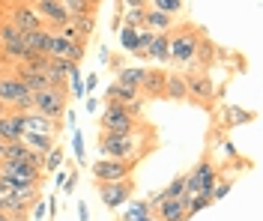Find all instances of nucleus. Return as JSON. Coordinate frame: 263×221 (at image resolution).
<instances>
[{"mask_svg":"<svg viewBox=\"0 0 263 221\" xmlns=\"http://www.w3.org/2000/svg\"><path fill=\"white\" fill-rule=\"evenodd\" d=\"M75 209H78V221H90V206L84 204V200H78Z\"/></svg>","mask_w":263,"mask_h":221,"instance_id":"obj_46","label":"nucleus"},{"mask_svg":"<svg viewBox=\"0 0 263 221\" xmlns=\"http://www.w3.org/2000/svg\"><path fill=\"white\" fill-rule=\"evenodd\" d=\"M182 81H185V93H189V102L192 105H210L215 96H218L215 81L210 78V72H200V69L182 72Z\"/></svg>","mask_w":263,"mask_h":221,"instance_id":"obj_8","label":"nucleus"},{"mask_svg":"<svg viewBox=\"0 0 263 221\" xmlns=\"http://www.w3.org/2000/svg\"><path fill=\"white\" fill-rule=\"evenodd\" d=\"M108 57H111V51L102 45V48H99V63H102V66H108Z\"/></svg>","mask_w":263,"mask_h":221,"instance_id":"obj_48","label":"nucleus"},{"mask_svg":"<svg viewBox=\"0 0 263 221\" xmlns=\"http://www.w3.org/2000/svg\"><path fill=\"white\" fill-rule=\"evenodd\" d=\"M33 9H36V15L42 18V24H45V30H60L63 24H69L72 18H69V12H66V6L60 3V0H27Z\"/></svg>","mask_w":263,"mask_h":221,"instance_id":"obj_10","label":"nucleus"},{"mask_svg":"<svg viewBox=\"0 0 263 221\" xmlns=\"http://www.w3.org/2000/svg\"><path fill=\"white\" fill-rule=\"evenodd\" d=\"M21 144H24L27 150H36V153H48V150H54V147H57V137L24 132V135H21Z\"/></svg>","mask_w":263,"mask_h":221,"instance_id":"obj_24","label":"nucleus"},{"mask_svg":"<svg viewBox=\"0 0 263 221\" xmlns=\"http://www.w3.org/2000/svg\"><path fill=\"white\" fill-rule=\"evenodd\" d=\"M135 99H141V90L129 84H120V81H111L105 87V105H129Z\"/></svg>","mask_w":263,"mask_h":221,"instance_id":"obj_19","label":"nucleus"},{"mask_svg":"<svg viewBox=\"0 0 263 221\" xmlns=\"http://www.w3.org/2000/svg\"><path fill=\"white\" fill-rule=\"evenodd\" d=\"M84 111H87V114H96L99 111V99L96 96H84Z\"/></svg>","mask_w":263,"mask_h":221,"instance_id":"obj_45","label":"nucleus"},{"mask_svg":"<svg viewBox=\"0 0 263 221\" xmlns=\"http://www.w3.org/2000/svg\"><path fill=\"white\" fill-rule=\"evenodd\" d=\"M12 221H27V218H12Z\"/></svg>","mask_w":263,"mask_h":221,"instance_id":"obj_53","label":"nucleus"},{"mask_svg":"<svg viewBox=\"0 0 263 221\" xmlns=\"http://www.w3.org/2000/svg\"><path fill=\"white\" fill-rule=\"evenodd\" d=\"M99 87V72H90V75H84V93L87 96H93Z\"/></svg>","mask_w":263,"mask_h":221,"instance_id":"obj_42","label":"nucleus"},{"mask_svg":"<svg viewBox=\"0 0 263 221\" xmlns=\"http://www.w3.org/2000/svg\"><path fill=\"white\" fill-rule=\"evenodd\" d=\"M78 168H69V176H66V183H63V194L66 197H72L75 194V188H78Z\"/></svg>","mask_w":263,"mask_h":221,"instance_id":"obj_39","label":"nucleus"},{"mask_svg":"<svg viewBox=\"0 0 263 221\" xmlns=\"http://www.w3.org/2000/svg\"><path fill=\"white\" fill-rule=\"evenodd\" d=\"M39 194H42V186H15L12 191H9V200L24 204V206H33Z\"/></svg>","mask_w":263,"mask_h":221,"instance_id":"obj_27","label":"nucleus"},{"mask_svg":"<svg viewBox=\"0 0 263 221\" xmlns=\"http://www.w3.org/2000/svg\"><path fill=\"white\" fill-rule=\"evenodd\" d=\"M24 132H33V135H51L57 137L63 132V119H51V117H42V114H24Z\"/></svg>","mask_w":263,"mask_h":221,"instance_id":"obj_14","label":"nucleus"},{"mask_svg":"<svg viewBox=\"0 0 263 221\" xmlns=\"http://www.w3.org/2000/svg\"><path fill=\"white\" fill-rule=\"evenodd\" d=\"M144 54H147V63L164 69L171 63V33H153V39H149V45Z\"/></svg>","mask_w":263,"mask_h":221,"instance_id":"obj_15","label":"nucleus"},{"mask_svg":"<svg viewBox=\"0 0 263 221\" xmlns=\"http://www.w3.org/2000/svg\"><path fill=\"white\" fill-rule=\"evenodd\" d=\"M72 153H75V165L87 168V150H84V132L75 126L72 129Z\"/></svg>","mask_w":263,"mask_h":221,"instance_id":"obj_32","label":"nucleus"},{"mask_svg":"<svg viewBox=\"0 0 263 221\" xmlns=\"http://www.w3.org/2000/svg\"><path fill=\"white\" fill-rule=\"evenodd\" d=\"M27 96H33V93L12 72H0V102L6 105V111H9V105H15L18 99H27Z\"/></svg>","mask_w":263,"mask_h":221,"instance_id":"obj_13","label":"nucleus"},{"mask_svg":"<svg viewBox=\"0 0 263 221\" xmlns=\"http://www.w3.org/2000/svg\"><path fill=\"white\" fill-rule=\"evenodd\" d=\"M72 24H75V30H78L84 39H90L93 30H96V15H75L72 18Z\"/></svg>","mask_w":263,"mask_h":221,"instance_id":"obj_36","label":"nucleus"},{"mask_svg":"<svg viewBox=\"0 0 263 221\" xmlns=\"http://www.w3.org/2000/svg\"><path fill=\"white\" fill-rule=\"evenodd\" d=\"M6 21L15 24L21 33H24V30H45L42 18L36 15V9H33L27 0H15V3H9V18H6Z\"/></svg>","mask_w":263,"mask_h":221,"instance_id":"obj_11","label":"nucleus"},{"mask_svg":"<svg viewBox=\"0 0 263 221\" xmlns=\"http://www.w3.org/2000/svg\"><path fill=\"white\" fill-rule=\"evenodd\" d=\"M63 165H66V150L60 147V144H57L54 150H48V153H45V165H42V173H45V176H51L54 170H60Z\"/></svg>","mask_w":263,"mask_h":221,"instance_id":"obj_28","label":"nucleus"},{"mask_svg":"<svg viewBox=\"0 0 263 221\" xmlns=\"http://www.w3.org/2000/svg\"><path fill=\"white\" fill-rule=\"evenodd\" d=\"M48 221H57V197H48Z\"/></svg>","mask_w":263,"mask_h":221,"instance_id":"obj_47","label":"nucleus"},{"mask_svg":"<svg viewBox=\"0 0 263 221\" xmlns=\"http://www.w3.org/2000/svg\"><path fill=\"white\" fill-rule=\"evenodd\" d=\"M135 36H138V27H126V24H123V27H120V30H117V42H120V51L123 54H135Z\"/></svg>","mask_w":263,"mask_h":221,"instance_id":"obj_30","label":"nucleus"},{"mask_svg":"<svg viewBox=\"0 0 263 221\" xmlns=\"http://www.w3.org/2000/svg\"><path fill=\"white\" fill-rule=\"evenodd\" d=\"M218 173H221V168L215 165L213 155H203L200 162H197L195 168L185 173V188H182V200L189 204L192 197H197V194H203V197H210V191H213L215 179H218Z\"/></svg>","mask_w":263,"mask_h":221,"instance_id":"obj_3","label":"nucleus"},{"mask_svg":"<svg viewBox=\"0 0 263 221\" xmlns=\"http://www.w3.org/2000/svg\"><path fill=\"white\" fill-rule=\"evenodd\" d=\"M30 168L42 170V165H45V153H36V150H27V158H24Z\"/></svg>","mask_w":263,"mask_h":221,"instance_id":"obj_41","label":"nucleus"},{"mask_svg":"<svg viewBox=\"0 0 263 221\" xmlns=\"http://www.w3.org/2000/svg\"><path fill=\"white\" fill-rule=\"evenodd\" d=\"M164 99H171V102H189L182 72H177V69H167V75H164Z\"/></svg>","mask_w":263,"mask_h":221,"instance_id":"obj_20","label":"nucleus"},{"mask_svg":"<svg viewBox=\"0 0 263 221\" xmlns=\"http://www.w3.org/2000/svg\"><path fill=\"white\" fill-rule=\"evenodd\" d=\"M87 3H90V6H99V3H102V0H87Z\"/></svg>","mask_w":263,"mask_h":221,"instance_id":"obj_52","label":"nucleus"},{"mask_svg":"<svg viewBox=\"0 0 263 221\" xmlns=\"http://www.w3.org/2000/svg\"><path fill=\"white\" fill-rule=\"evenodd\" d=\"M144 27H147L149 33H171V30L177 27V18L164 15V12H156V9H149V6H147V18H144Z\"/></svg>","mask_w":263,"mask_h":221,"instance_id":"obj_23","label":"nucleus"},{"mask_svg":"<svg viewBox=\"0 0 263 221\" xmlns=\"http://www.w3.org/2000/svg\"><path fill=\"white\" fill-rule=\"evenodd\" d=\"M3 114H6V105L0 102V117H3Z\"/></svg>","mask_w":263,"mask_h":221,"instance_id":"obj_51","label":"nucleus"},{"mask_svg":"<svg viewBox=\"0 0 263 221\" xmlns=\"http://www.w3.org/2000/svg\"><path fill=\"white\" fill-rule=\"evenodd\" d=\"M182 188H185V173L174 176V179H171L164 188H159V197H162V204H164V200H174V197H182Z\"/></svg>","mask_w":263,"mask_h":221,"instance_id":"obj_29","label":"nucleus"},{"mask_svg":"<svg viewBox=\"0 0 263 221\" xmlns=\"http://www.w3.org/2000/svg\"><path fill=\"white\" fill-rule=\"evenodd\" d=\"M69 90H57V87H45L39 93H33V111L51 119H63V114L69 111Z\"/></svg>","mask_w":263,"mask_h":221,"instance_id":"obj_5","label":"nucleus"},{"mask_svg":"<svg viewBox=\"0 0 263 221\" xmlns=\"http://www.w3.org/2000/svg\"><path fill=\"white\" fill-rule=\"evenodd\" d=\"M138 165L132 162H120V158H105L99 155L90 162V173H93V186H102V183H120V179H129L135 173Z\"/></svg>","mask_w":263,"mask_h":221,"instance_id":"obj_6","label":"nucleus"},{"mask_svg":"<svg viewBox=\"0 0 263 221\" xmlns=\"http://www.w3.org/2000/svg\"><path fill=\"white\" fill-rule=\"evenodd\" d=\"M120 27H123V21H120V15H117V12H114V18H111V30H114V33H117Z\"/></svg>","mask_w":263,"mask_h":221,"instance_id":"obj_49","label":"nucleus"},{"mask_svg":"<svg viewBox=\"0 0 263 221\" xmlns=\"http://www.w3.org/2000/svg\"><path fill=\"white\" fill-rule=\"evenodd\" d=\"M153 218L156 221H185V200L174 197V200H164L153 209Z\"/></svg>","mask_w":263,"mask_h":221,"instance_id":"obj_21","label":"nucleus"},{"mask_svg":"<svg viewBox=\"0 0 263 221\" xmlns=\"http://www.w3.org/2000/svg\"><path fill=\"white\" fill-rule=\"evenodd\" d=\"M21 135H24V114L6 111L0 117V140L3 144H12V140H21Z\"/></svg>","mask_w":263,"mask_h":221,"instance_id":"obj_18","label":"nucleus"},{"mask_svg":"<svg viewBox=\"0 0 263 221\" xmlns=\"http://www.w3.org/2000/svg\"><path fill=\"white\" fill-rule=\"evenodd\" d=\"M24 158H27V147L21 140L3 144V162H24Z\"/></svg>","mask_w":263,"mask_h":221,"instance_id":"obj_34","label":"nucleus"},{"mask_svg":"<svg viewBox=\"0 0 263 221\" xmlns=\"http://www.w3.org/2000/svg\"><path fill=\"white\" fill-rule=\"evenodd\" d=\"M99 191V200L108 206V209H123L135 197V179H120V183H102L96 186Z\"/></svg>","mask_w":263,"mask_h":221,"instance_id":"obj_9","label":"nucleus"},{"mask_svg":"<svg viewBox=\"0 0 263 221\" xmlns=\"http://www.w3.org/2000/svg\"><path fill=\"white\" fill-rule=\"evenodd\" d=\"M218 60H221V48H218L206 33H203V36H200V42H197V51H195V69L210 72Z\"/></svg>","mask_w":263,"mask_h":221,"instance_id":"obj_17","label":"nucleus"},{"mask_svg":"<svg viewBox=\"0 0 263 221\" xmlns=\"http://www.w3.org/2000/svg\"><path fill=\"white\" fill-rule=\"evenodd\" d=\"M132 6H147V0H117V15L123 12V9H132Z\"/></svg>","mask_w":263,"mask_h":221,"instance_id":"obj_43","label":"nucleus"},{"mask_svg":"<svg viewBox=\"0 0 263 221\" xmlns=\"http://www.w3.org/2000/svg\"><path fill=\"white\" fill-rule=\"evenodd\" d=\"M21 39V30H18L15 24H9L6 18H0V45H6V42H18Z\"/></svg>","mask_w":263,"mask_h":221,"instance_id":"obj_38","label":"nucleus"},{"mask_svg":"<svg viewBox=\"0 0 263 221\" xmlns=\"http://www.w3.org/2000/svg\"><path fill=\"white\" fill-rule=\"evenodd\" d=\"M206 206H213V200L210 197H203V194H197V197H192L189 204H185V221H192L197 215V212H203Z\"/></svg>","mask_w":263,"mask_h":221,"instance_id":"obj_37","label":"nucleus"},{"mask_svg":"<svg viewBox=\"0 0 263 221\" xmlns=\"http://www.w3.org/2000/svg\"><path fill=\"white\" fill-rule=\"evenodd\" d=\"M149 9H156V12H164V15L177 18L180 21V15L185 12V0H147Z\"/></svg>","mask_w":263,"mask_h":221,"instance_id":"obj_26","label":"nucleus"},{"mask_svg":"<svg viewBox=\"0 0 263 221\" xmlns=\"http://www.w3.org/2000/svg\"><path fill=\"white\" fill-rule=\"evenodd\" d=\"M27 218L30 221H48V194H39V197H36V204L30 206Z\"/></svg>","mask_w":263,"mask_h":221,"instance_id":"obj_35","label":"nucleus"},{"mask_svg":"<svg viewBox=\"0 0 263 221\" xmlns=\"http://www.w3.org/2000/svg\"><path fill=\"white\" fill-rule=\"evenodd\" d=\"M144 72H147V66H129V63H126L120 72H114V81H120V84H129V87H138V90H141Z\"/></svg>","mask_w":263,"mask_h":221,"instance_id":"obj_25","label":"nucleus"},{"mask_svg":"<svg viewBox=\"0 0 263 221\" xmlns=\"http://www.w3.org/2000/svg\"><path fill=\"white\" fill-rule=\"evenodd\" d=\"M153 147H156V129L149 123L144 129L132 132V135H105V132H99V137H96L99 155L132 162V165H141V158L153 153Z\"/></svg>","mask_w":263,"mask_h":221,"instance_id":"obj_1","label":"nucleus"},{"mask_svg":"<svg viewBox=\"0 0 263 221\" xmlns=\"http://www.w3.org/2000/svg\"><path fill=\"white\" fill-rule=\"evenodd\" d=\"M230 188H233V176H224V173H218V179H215L213 191H210V200H213V204H218L221 197H228V194H230Z\"/></svg>","mask_w":263,"mask_h":221,"instance_id":"obj_33","label":"nucleus"},{"mask_svg":"<svg viewBox=\"0 0 263 221\" xmlns=\"http://www.w3.org/2000/svg\"><path fill=\"white\" fill-rule=\"evenodd\" d=\"M120 221H156L153 218V212H135V209H129V206H126V209H123V218Z\"/></svg>","mask_w":263,"mask_h":221,"instance_id":"obj_40","label":"nucleus"},{"mask_svg":"<svg viewBox=\"0 0 263 221\" xmlns=\"http://www.w3.org/2000/svg\"><path fill=\"white\" fill-rule=\"evenodd\" d=\"M164 75H167V69L147 66L144 81H141V96L144 99H164Z\"/></svg>","mask_w":263,"mask_h":221,"instance_id":"obj_16","label":"nucleus"},{"mask_svg":"<svg viewBox=\"0 0 263 221\" xmlns=\"http://www.w3.org/2000/svg\"><path fill=\"white\" fill-rule=\"evenodd\" d=\"M108 66L114 69V72H120V69L126 66V54H111L108 57Z\"/></svg>","mask_w":263,"mask_h":221,"instance_id":"obj_44","label":"nucleus"},{"mask_svg":"<svg viewBox=\"0 0 263 221\" xmlns=\"http://www.w3.org/2000/svg\"><path fill=\"white\" fill-rule=\"evenodd\" d=\"M147 123L138 117H132L126 111V105H105L102 117H99V132L105 135H132L138 129H144Z\"/></svg>","mask_w":263,"mask_h":221,"instance_id":"obj_4","label":"nucleus"},{"mask_svg":"<svg viewBox=\"0 0 263 221\" xmlns=\"http://www.w3.org/2000/svg\"><path fill=\"white\" fill-rule=\"evenodd\" d=\"M0 221H12V215H6V212H0Z\"/></svg>","mask_w":263,"mask_h":221,"instance_id":"obj_50","label":"nucleus"},{"mask_svg":"<svg viewBox=\"0 0 263 221\" xmlns=\"http://www.w3.org/2000/svg\"><path fill=\"white\" fill-rule=\"evenodd\" d=\"M218 129H236V126H248L257 119V111H248V108H239V105H221L218 111Z\"/></svg>","mask_w":263,"mask_h":221,"instance_id":"obj_12","label":"nucleus"},{"mask_svg":"<svg viewBox=\"0 0 263 221\" xmlns=\"http://www.w3.org/2000/svg\"><path fill=\"white\" fill-rule=\"evenodd\" d=\"M144 18H147V6H132V9L120 12V21L126 27H144Z\"/></svg>","mask_w":263,"mask_h":221,"instance_id":"obj_31","label":"nucleus"},{"mask_svg":"<svg viewBox=\"0 0 263 221\" xmlns=\"http://www.w3.org/2000/svg\"><path fill=\"white\" fill-rule=\"evenodd\" d=\"M203 30L195 24H180L171 30V63L167 66L177 69V72H192L195 69V51L197 42H200Z\"/></svg>","mask_w":263,"mask_h":221,"instance_id":"obj_2","label":"nucleus"},{"mask_svg":"<svg viewBox=\"0 0 263 221\" xmlns=\"http://www.w3.org/2000/svg\"><path fill=\"white\" fill-rule=\"evenodd\" d=\"M0 179L9 188L15 186H45V173L30 168L27 162H0Z\"/></svg>","mask_w":263,"mask_h":221,"instance_id":"obj_7","label":"nucleus"},{"mask_svg":"<svg viewBox=\"0 0 263 221\" xmlns=\"http://www.w3.org/2000/svg\"><path fill=\"white\" fill-rule=\"evenodd\" d=\"M48 36H51V30H24V33H21V45L30 54L48 57Z\"/></svg>","mask_w":263,"mask_h":221,"instance_id":"obj_22","label":"nucleus"}]
</instances>
